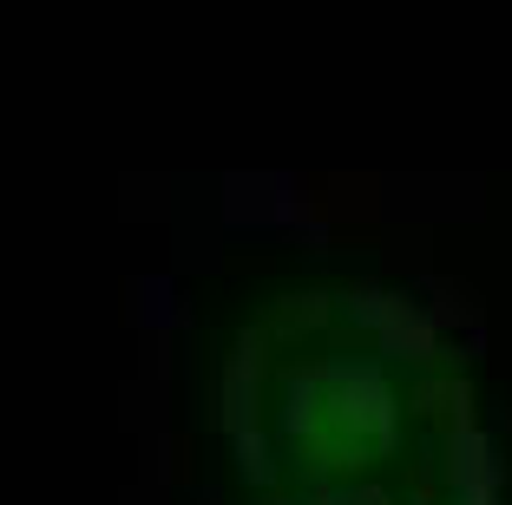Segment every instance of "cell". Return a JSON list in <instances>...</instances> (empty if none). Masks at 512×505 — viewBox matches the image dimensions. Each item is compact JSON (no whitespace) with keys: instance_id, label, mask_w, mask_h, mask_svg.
I'll use <instances>...</instances> for the list:
<instances>
[{"instance_id":"6da1fadb","label":"cell","mask_w":512,"mask_h":505,"mask_svg":"<svg viewBox=\"0 0 512 505\" xmlns=\"http://www.w3.org/2000/svg\"><path fill=\"white\" fill-rule=\"evenodd\" d=\"M289 433V492L302 505H486V446L473 394L440 342L388 302H316Z\"/></svg>"}]
</instances>
